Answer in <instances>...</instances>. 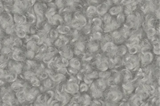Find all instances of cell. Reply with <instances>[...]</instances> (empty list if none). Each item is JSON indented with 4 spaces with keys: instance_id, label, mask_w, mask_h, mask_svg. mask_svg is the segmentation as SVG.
Instances as JSON below:
<instances>
[{
    "instance_id": "3957f363",
    "label": "cell",
    "mask_w": 160,
    "mask_h": 106,
    "mask_svg": "<svg viewBox=\"0 0 160 106\" xmlns=\"http://www.w3.org/2000/svg\"><path fill=\"white\" fill-rule=\"evenodd\" d=\"M122 6L121 5H117L113 6L109 9V13L112 15H117L121 13L122 12Z\"/></svg>"
},
{
    "instance_id": "5b68a950",
    "label": "cell",
    "mask_w": 160,
    "mask_h": 106,
    "mask_svg": "<svg viewBox=\"0 0 160 106\" xmlns=\"http://www.w3.org/2000/svg\"><path fill=\"white\" fill-rule=\"evenodd\" d=\"M156 33H157L156 30L153 27H150L147 29V35H148V38L150 40H152L154 38Z\"/></svg>"
},
{
    "instance_id": "30bf717a",
    "label": "cell",
    "mask_w": 160,
    "mask_h": 106,
    "mask_svg": "<svg viewBox=\"0 0 160 106\" xmlns=\"http://www.w3.org/2000/svg\"><path fill=\"white\" fill-rule=\"evenodd\" d=\"M132 1H133V0H121V1H120V3L123 4V5H125L131 2Z\"/></svg>"
},
{
    "instance_id": "8992f818",
    "label": "cell",
    "mask_w": 160,
    "mask_h": 106,
    "mask_svg": "<svg viewBox=\"0 0 160 106\" xmlns=\"http://www.w3.org/2000/svg\"><path fill=\"white\" fill-rule=\"evenodd\" d=\"M116 21L117 22L118 24L119 25L122 24L123 23L125 22V14L123 13H120L117 15Z\"/></svg>"
},
{
    "instance_id": "7c38bea8",
    "label": "cell",
    "mask_w": 160,
    "mask_h": 106,
    "mask_svg": "<svg viewBox=\"0 0 160 106\" xmlns=\"http://www.w3.org/2000/svg\"><path fill=\"white\" fill-rule=\"evenodd\" d=\"M136 1L138 2V3H141L143 2L145 0H136Z\"/></svg>"
},
{
    "instance_id": "ba28073f",
    "label": "cell",
    "mask_w": 160,
    "mask_h": 106,
    "mask_svg": "<svg viewBox=\"0 0 160 106\" xmlns=\"http://www.w3.org/2000/svg\"><path fill=\"white\" fill-rule=\"evenodd\" d=\"M105 15L103 18V21L105 23V24H107L111 22V21L113 20L112 15H111L109 13H107Z\"/></svg>"
},
{
    "instance_id": "9c48e42d",
    "label": "cell",
    "mask_w": 160,
    "mask_h": 106,
    "mask_svg": "<svg viewBox=\"0 0 160 106\" xmlns=\"http://www.w3.org/2000/svg\"><path fill=\"white\" fill-rule=\"evenodd\" d=\"M92 23L95 26H100L102 24V21L100 18L96 17L93 19Z\"/></svg>"
},
{
    "instance_id": "52a82bcc",
    "label": "cell",
    "mask_w": 160,
    "mask_h": 106,
    "mask_svg": "<svg viewBox=\"0 0 160 106\" xmlns=\"http://www.w3.org/2000/svg\"><path fill=\"white\" fill-rule=\"evenodd\" d=\"M96 13V8L93 5L88 7L87 10V14L89 16H92Z\"/></svg>"
},
{
    "instance_id": "6da1fadb",
    "label": "cell",
    "mask_w": 160,
    "mask_h": 106,
    "mask_svg": "<svg viewBox=\"0 0 160 106\" xmlns=\"http://www.w3.org/2000/svg\"><path fill=\"white\" fill-rule=\"evenodd\" d=\"M113 3L111 0H105L104 1L97 5L96 8V13L101 15L105 14L108 11L110 4Z\"/></svg>"
},
{
    "instance_id": "8fae6325",
    "label": "cell",
    "mask_w": 160,
    "mask_h": 106,
    "mask_svg": "<svg viewBox=\"0 0 160 106\" xmlns=\"http://www.w3.org/2000/svg\"><path fill=\"white\" fill-rule=\"evenodd\" d=\"M113 3L118 4L120 3L121 0H111Z\"/></svg>"
},
{
    "instance_id": "7a4b0ae2",
    "label": "cell",
    "mask_w": 160,
    "mask_h": 106,
    "mask_svg": "<svg viewBox=\"0 0 160 106\" xmlns=\"http://www.w3.org/2000/svg\"><path fill=\"white\" fill-rule=\"evenodd\" d=\"M124 9V13L126 14H131L132 13L136 10L138 7V2L136 0H133L131 2L126 4Z\"/></svg>"
},
{
    "instance_id": "277c9868",
    "label": "cell",
    "mask_w": 160,
    "mask_h": 106,
    "mask_svg": "<svg viewBox=\"0 0 160 106\" xmlns=\"http://www.w3.org/2000/svg\"><path fill=\"white\" fill-rule=\"evenodd\" d=\"M117 48L114 43L112 42H107L103 46V50L105 52H111L114 50H116Z\"/></svg>"
}]
</instances>
